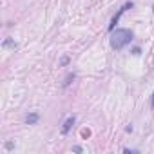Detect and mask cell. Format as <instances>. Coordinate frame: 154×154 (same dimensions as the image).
<instances>
[{"label":"cell","mask_w":154,"mask_h":154,"mask_svg":"<svg viewBox=\"0 0 154 154\" xmlns=\"http://www.w3.org/2000/svg\"><path fill=\"white\" fill-rule=\"evenodd\" d=\"M132 38H134V33L131 29H114V31H111L109 42L114 51H122L125 45H129L132 42Z\"/></svg>","instance_id":"1"},{"label":"cell","mask_w":154,"mask_h":154,"mask_svg":"<svg viewBox=\"0 0 154 154\" xmlns=\"http://www.w3.org/2000/svg\"><path fill=\"white\" fill-rule=\"evenodd\" d=\"M82 150H84V149H82L80 145H74V147H72V152H82Z\"/></svg>","instance_id":"9"},{"label":"cell","mask_w":154,"mask_h":154,"mask_svg":"<svg viewBox=\"0 0 154 154\" xmlns=\"http://www.w3.org/2000/svg\"><path fill=\"white\" fill-rule=\"evenodd\" d=\"M140 53H141V49H140V47H134V49H132V54H136V56H138Z\"/></svg>","instance_id":"10"},{"label":"cell","mask_w":154,"mask_h":154,"mask_svg":"<svg viewBox=\"0 0 154 154\" xmlns=\"http://www.w3.org/2000/svg\"><path fill=\"white\" fill-rule=\"evenodd\" d=\"M2 47H11V49H15V47H17V42H15L13 38H6V40L2 42Z\"/></svg>","instance_id":"6"},{"label":"cell","mask_w":154,"mask_h":154,"mask_svg":"<svg viewBox=\"0 0 154 154\" xmlns=\"http://www.w3.org/2000/svg\"><path fill=\"white\" fill-rule=\"evenodd\" d=\"M132 8H134V4H132V2H125V4L118 9V13L111 18V22H109V31H114V29H116V24L120 22V18L123 17V13H125V11H129V9H132Z\"/></svg>","instance_id":"2"},{"label":"cell","mask_w":154,"mask_h":154,"mask_svg":"<svg viewBox=\"0 0 154 154\" xmlns=\"http://www.w3.org/2000/svg\"><path fill=\"white\" fill-rule=\"evenodd\" d=\"M150 105L154 107V93H152V98H150Z\"/></svg>","instance_id":"12"},{"label":"cell","mask_w":154,"mask_h":154,"mask_svg":"<svg viewBox=\"0 0 154 154\" xmlns=\"http://www.w3.org/2000/svg\"><path fill=\"white\" fill-rule=\"evenodd\" d=\"M6 149H8V150H13V143H11V141H8V143H6Z\"/></svg>","instance_id":"11"},{"label":"cell","mask_w":154,"mask_h":154,"mask_svg":"<svg viewBox=\"0 0 154 154\" xmlns=\"http://www.w3.org/2000/svg\"><path fill=\"white\" fill-rule=\"evenodd\" d=\"M69 63V56H63L62 60H60V65H67Z\"/></svg>","instance_id":"7"},{"label":"cell","mask_w":154,"mask_h":154,"mask_svg":"<svg viewBox=\"0 0 154 154\" xmlns=\"http://www.w3.org/2000/svg\"><path fill=\"white\" fill-rule=\"evenodd\" d=\"M38 118H40L38 112H29V114L26 116V123H27V125H35V123L38 122Z\"/></svg>","instance_id":"4"},{"label":"cell","mask_w":154,"mask_h":154,"mask_svg":"<svg viewBox=\"0 0 154 154\" xmlns=\"http://www.w3.org/2000/svg\"><path fill=\"white\" fill-rule=\"evenodd\" d=\"M72 80H74V72H69L65 78H63V84H62V87H69L71 84H72Z\"/></svg>","instance_id":"5"},{"label":"cell","mask_w":154,"mask_h":154,"mask_svg":"<svg viewBox=\"0 0 154 154\" xmlns=\"http://www.w3.org/2000/svg\"><path fill=\"white\" fill-rule=\"evenodd\" d=\"M74 122H76V116H74V114H72V116H69V118L63 122V125H62V134H63V136H65V134H69V131L72 129Z\"/></svg>","instance_id":"3"},{"label":"cell","mask_w":154,"mask_h":154,"mask_svg":"<svg viewBox=\"0 0 154 154\" xmlns=\"http://www.w3.org/2000/svg\"><path fill=\"white\" fill-rule=\"evenodd\" d=\"M123 152H125V154H134V152H138V150H136V149H127V147H125Z\"/></svg>","instance_id":"8"}]
</instances>
